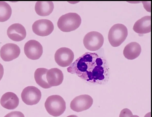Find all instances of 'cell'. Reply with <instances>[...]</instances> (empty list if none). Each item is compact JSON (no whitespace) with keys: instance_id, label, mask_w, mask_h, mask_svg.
<instances>
[{"instance_id":"6da1fadb","label":"cell","mask_w":152,"mask_h":117,"mask_svg":"<svg viewBox=\"0 0 152 117\" xmlns=\"http://www.w3.org/2000/svg\"><path fill=\"white\" fill-rule=\"evenodd\" d=\"M67 71L94 84H104L107 82L109 77L106 60L95 53H86L72 64Z\"/></svg>"},{"instance_id":"7a4b0ae2","label":"cell","mask_w":152,"mask_h":117,"mask_svg":"<svg viewBox=\"0 0 152 117\" xmlns=\"http://www.w3.org/2000/svg\"><path fill=\"white\" fill-rule=\"evenodd\" d=\"M81 22V19L79 15L75 13L70 12L60 17L57 25L61 31L68 32L76 30Z\"/></svg>"},{"instance_id":"3957f363","label":"cell","mask_w":152,"mask_h":117,"mask_svg":"<svg viewBox=\"0 0 152 117\" xmlns=\"http://www.w3.org/2000/svg\"><path fill=\"white\" fill-rule=\"evenodd\" d=\"M45 106L47 112L52 116H58L62 115L66 108L64 99L58 95H53L46 99Z\"/></svg>"},{"instance_id":"277c9868","label":"cell","mask_w":152,"mask_h":117,"mask_svg":"<svg viewBox=\"0 0 152 117\" xmlns=\"http://www.w3.org/2000/svg\"><path fill=\"white\" fill-rule=\"evenodd\" d=\"M128 34V30L125 25L121 24H115L109 31L108 40L112 46L118 47L124 41Z\"/></svg>"},{"instance_id":"5b68a950","label":"cell","mask_w":152,"mask_h":117,"mask_svg":"<svg viewBox=\"0 0 152 117\" xmlns=\"http://www.w3.org/2000/svg\"><path fill=\"white\" fill-rule=\"evenodd\" d=\"M104 38L100 33L92 31L87 33L84 36L83 43L88 50L95 51L99 49L102 46Z\"/></svg>"},{"instance_id":"8992f818","label":"cell","mask_w":152,"mask_h":117,"mask_svg":"<svg viewBox=\"0 0 152 117\" xmlns=\"http://www.w3.org/2000/svg\"><path fill=\"white\" fill-rule=\"evenodd\" d=\"M42 96L41 92L37 88L34 86H28L23 90L21 98L24 103L28 105H33L38 103Z\"/></svg>"},{"instance_id":"52a82bcc","label":"cell","mask_w":152,"mask_h":117,"mask_svg":"<svg viewBox=\"0 0 152 117\" xmlns=\"http://www.w3.org/2000/svg\"><path fill=\"white\" fill-rule=\"evenodd\" d=\"M74 57L73 52L69 48L62 47L56 51L54 55L55 61L60 66L65 67L72 63Z\"/></svg>"},{"instance_id":"ba28073f","label":"cell","mask_w":152,"mask_h":117,"mask_svg":"<svg viewBox=\"0 0 152 117\" xmlns=\"http://www.w3.org/2000/svg\"><path fill=\"white\" fill-rule=\"evenodd\" d=\"M93 102V99L90 96L82 95L76 97L71 101L70 107L73 111L79 112L89 109Z\"/></svg>"},{"instance_id":"9c48e42d","label":"cell","mask_w":152,"mask_h":117,"mask_svg":"<svg viewBox=\"0 0 152 117\" xmlns=\"http://www.w3.org/2000/svg\"><path fill=\"white\" fill-rule=\"evenodd\" d=\"M43 52L42 46L36 40H30L24 45V53L30 59L35 60L39 59L42 55Z\"/></svg>"},{"instance_id":"30bf717a","label":"cell","mask_w":152,"mask_h":117,"mask_svg":"<svg viewBox=\"0 0 152 117\" xmlns=\"http://www.w3.org/2000/svg\"><path fill=\"white\" fill-rule=\"evenodd\" d=\"M33 32L42 36H47L50 34L54 29L52 22L47 19H40L35 22L32 25Z\"/></svg>"},{"instance_id":"8fae6325","label":"cell","mask_w":152,"mask_h":117,"mask_svg":"<svg viewBox=\"0 0 152 117\" xmlns=\"http://www.w3.org/2000/svg\"><path fill=\"white\" fill-rule=\"evenodd\" d=\"M20 52V49L18 45L13 43H8L1 48L0 56L3 61H10L18 58Z\"/></svg>"},{"instance_id":"7c38bea8","label":"cell","mask_w":152,"mask_h":117,"mask_svg":"<svg viewBox=\"0 0 152 117\" xmlns=\"http://www.w3.org/2000/svg\"><path fill=\"white\" fill-rule=\"evenodd\" d=\"M7 34L10 38L17 42L24 39L26 34L25 27L19 23H15L11 25L7 29Z\"/></svg>"},{"instance_id":"4fadbf2b","label":"cell","mask_w":152,"mask_h":117,"mask_svg":"<svg viewBox=\"0 0 152 117\" xmlns=\"http://www.w3.org/2000/svg\"><path fill=\"white\" fill-rule=\"evenodd\" d=\"M0 104L4 108L9 110L16 108L19 104V99L17 95L12 92H7L2 96Z\"/></svg>"},{"instance_id":"5bb4252c","label":"cell","mask_w":152,"mask_h":117,"mask_svg":"<svg viewBox=\"0 0 152 117\" xmlns=\"http://www.w3.org/2000/svg\"><path fill=\"white\" fill-rule=\"evenodd\" d=\"M46 79L48 84L51 87L61 84L64 79L62 71L57 68L48 69L46 74Z\"/></svg>"},{"instance_id":"9a60e30c","label":"cell","mask_w":152,"mask_h":117,"mask_svg":"<svg viewBox=\"0 0 152 117\" xmlns=\"http://www.w3.org/2000/svg\"><path fill=\"white\" fill-rule=\"evenodd\" d=\"M133 30L136 33L143 34L151 31V16H146L137 20L133 27Z\"/></svg>"},{"instance_id":"2e32d148","label":"cell","mask_w":152,"mask_h":117,"mask_svg":"<svg viewBox=\"0 0 152 117\" xmlns=\"http://www.w3.org/2000/svg\"><path fill=\"white\" fill-rule=\"evenodd\" d=\"M141 48L140 45L135 42L127 44L123 51L124 57L129 60H133L137 58L140 54Z\"/></svg>"},{"instance_id":"e0dca14e","label":"cell","mask_w":152,"mask_h":117,"mask_svg":"<svg viewBox=\"0 0 152 117\" xmlns=\"http://www.w3.org/2000/svg\"><path fill=\"white\" fill-rule=\"evenodd\" d=\"M53 9V3L51 1H38L35 6L36 13L41 16L49 15L52 12Z\"/></svg>"},{"instance_id":"ac0fdd59","label":"cell","mask_w":152,"mask_h":117,"mask_svg":"<svg viewBox=\"0 0 152 117\" xmlns=\"http://www.w3.org/2000/svg\"><path fill=\"white\" fill-rule=\"evenodd\" d=\"M48 70L45 68H39L36 70L34 74V77L36 83L44 89L51 87L48 83L46 79V74Z\"/></svg>"},{"instance_id":"d6986e66","label":"cell","mask_w":152,"mask_h":117,"mask_svg":"<svg viewBox=\"0 0 152 117\" xmlns=\"http://www.w3.org/2000/svg\"><path fill=\"white\" fill-rule=\"evenodd\" d=\"M12 12L10 6L4 1H0V22H4L10 17Z\"/></svg>"},{"instance_id":"ffe728a7","label":"cell","mask_w":152,"mask_h":117,"mask_svg":"<svg viewBox=\"0 0 152 117\" xmlns=\"http://www.w3.org/2000/svg\"><path fill=\"white\" fill-rule=\"evenodd\" d=\"M119 117H139L136 115H133L132 111L127 108H125L121 110Z\"/></svg>"},{"instance_id":"44dd1931","label":"cell","mask_w":152,"mask_h":117,"mask_svg":"<svg viewBox=\"0 0 152 117\" xmlns=\"http://www.w3.org/2000/svg\"><path fill=\"white\" fill-rule=\"evenodd\" d=\"M4 117H25V116L23 113L21 112L14 111L8 113Z\"/></svg>"},{"instance_id":"7402d4cb","label":"cell","mask_w":152,"mask_h":117,"mask_svg":"<svg viewBox=\"0 0 152 117\" xmlns=\"http://www.w3.org/2000/svg\"><path fill=\"white\" fill-rule=\"evenodd\" d=\"M4 73V69L3 66L0 63V81L3 76Z\"/></svg>"},{"instance_id":"603a6c76","label":"cell","mask_w":152,"mask_h":117,"mask_svg":"<svg viewBox=\"0 0 152 117\" xmlns=\"http://www.w3.org/2000/svg\"><path fill=\"white\" fill-rule=\"evenodd\" d=\"M144 117H151V112H149L146 114Z\"/></svg>"},{"instance_id":"cb8c5ba5","label":"cell","mask_w":152,"mask_h":117,"mask_svg":"<svg viewBox=\"0 0 152 117\" xmlns=\"http://www.w3.org/2000/svg\"><path fill=\"white\" fill-rule=\"evenodd\" d=\"M66 117H78L75 115H72Z\"/></svg>"}]
</instances>
